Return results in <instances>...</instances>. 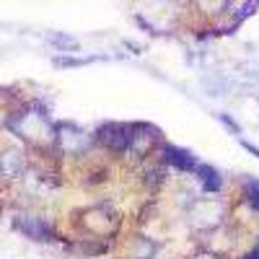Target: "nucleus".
<instances>
[{
  "label": "nucleus",
  "mask_w": 259,
  "mask_h": 259,
  "mask_svg": "<svg viewBox=\"0 0 259 259\" xmlns=\"http://www.w3.org/2000/svg\"><path fill=\"white\" fill-rule=\"evenodd\" d=\"M241 145H244V148L249 150V153H254V156L259 158V148H256V145H251V143H246V140H241Z\"/></svg>",
  "instance_id": "12"
},
{
  "label": "nucleus",
  "mask_w": 259,
  "mask_h": 259,
  "mask_svg": "<svg viewBox=\"0 0 259 259\" xmlns=\"http://www.w3.org/2000/svg\"><path fill=\"white\" fill-rule=\"evenodd\" d=\"M218 119H221V122H223V124H226V127L231 130V133H236V135H241V127L236 124V122H233V119H231L228 114H218Z\"/></svg>",
  "instance_id": "10"
},
{
  "label": "nucleus",
  "mask_w": 259,
  "mask_h": 259,
  "mask_svg": "<svg viewBox=\"0 0 259 259\" xmlns=\"http://www.w3.org/2000/svg\"><path fill=\"white\" fill-rule=\"evenodd\" d=\"M13 226H16V231H21L34 241H50L52 239V228L41 218H34V215H16Z\"/></svg>",
  "instance_id": "3"
},
{
  "label": "nucleus",
  "mask_w": 259,
  "mask_h": 259,
  "mask_svg": "<svg viewBox=\"0 0 259 259\" xmlns=\"http://www.w3.org/2000/svg\"><path fill=\"white\" fill-rule=\"evenodd\" d=\"M163 158H166V163H171V166H177L179 171H197V158H194L189 150H184V148H177V145H166L163 148Z\"/></svg>",
  "instance_id": "4"
},
{
  "label": "nucleus",
  "mask_w": 259,
  "mask_h": 259,
  "mask_svg": "<svg viewBox=\"0 0 259 259\" xmlns=\"http://www.w3.org/2000/svg\"><path fill=\"white\" fill-rule=\"evenodd\" d=\"M254 8H256V3H246L239 13H236V18H246V16H251V13H254Z\"/></svg>",
  "instance_id": "11"
},
{
  "label": "nucleus",
  "mask_w": 259,
  "mask_h": 259,
  "mask_svg": "<svg viewBox=\"0 0 259 259\" xmlns=\"http://www.w3.org/2000/svg\"><path fill=\"white\" fill-rule=\"evenodd\" d=\"M246 259H259V246H256V251H251V254H249Z\"/></svg>",
  "instance_id": "13"
},
{
  "label": "nucleus",
  "mask_w": 259,
  "mask_h": 259,
  "mask_svg": "<svg viewBox=\"0 0 259 259\" xmlns=\"http://www.w3.org/2000/svg\"><path fill=\"white\" fill-rule=\"evenodd\" d=\"M197 177H200V184H202L205 192H218V189L223 187L221 174H218L212 166H197Z\"/></svg>",
  "instance_id": "6"
},
{
  "label": "nucleus",
  "mask_w": 259,
  "mask_h": 259,
  "mask_svg": "<svg viewBox=\"0 0 259 259\" xmlns=\"http://www.w3.org/2000/svg\"><path fill=\"white\" fill-rule=\"evenodd\" d=\"M94 60L96 57H55V65L57 68H78V65H89Z\"/></svg>",
  "instance_id": "9"
},
{
  "label": "nucleus",
  "mask_w": 259,
  "mask_h": 259,
  "mask_svg": "<svg viewBox=\"0 0 259 259\" xmlns=\"http://www.w3.org/2000/svg\"><path fill=\"white\" fill-rule=\"evenodd\" d=\"M244 192H246V202L259 210V179H246L244 182Z\"/></svg>",
  "instance_id": "7"
},
{
  "label": "nucleus",
  "mask_w": 259,
  "mask_h": 259,
  "mask_svg": "<svg viewBox=\"0 0 259 259\" xmlns=\"http://www.w3.org/2000/svg\"><path fill=\"white\" fill-rule=\"evenodd\" d=\"M47 39L60 50H78V41L73 36H68V34H50Z\"/></svg>",
  "instance_id": "8"
},
{
  "label": "nucleus",
  "mask_w": 259,
  "mask_h": 259,
  "mask_svg": "<svg viewBox=\"0 0 259 259\" xmlns=\"http://www.w3.org/2000/svg\"><path fill=\"white\" fill-rule=\"evenodd\" d=\"M101 145H106L109 150H117V153H122V150H127L130 145H133V138H135V124H122V122H104L96 135H94Z\"/></svg>",
  "instance_id": "1"
},
{
  "label": "nucleus",
  "mask_w": 259,
  "mask_h": 259,
  "mask_svg": "<svg viewBox=\"0 0 259 259\" xmlns=\"http://www.w3.org/2000/svg\"><path fill=\"white\" fill-rule=\"evenodd\" d=\"M24 168H26V161L18 150H6V153L0 156V177L16 179V177L24 174Z\"/></svg>",
  "instance_id": "5"
},
{
  "label": "nucleus",
  "mask_w": 259,
  "mask_h": 259,
  "mask_svg": "<svg viewBox=\"0 0 259 259\" xmlns=\"http://www.w3.org/2000/svg\"><path fill=\"white\" fill-rule=\"evenodd\" d=\"M55 140L60 143V148L65 153H83V150H89L91 143L96 138H91L89 133H83L78 124H70V122H60L55 127Z\"/></svg>",
  "instance_id": "2"
}]
</instances>
